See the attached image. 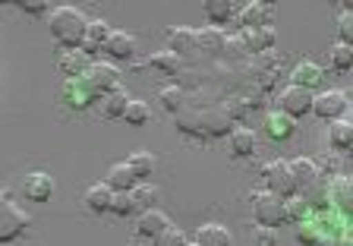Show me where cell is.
I'll return each mask as SVG.
<instances>
[{"instance_id":"cell-39","label":"cell","mask_w":353,"mask_h":246,"mask_svg":"<svg viewBox=\"0 0 353 246\" xmlns=\"http://www.w3.org/2000/svg\"><path fill=\"white\" fill-rule=\"evenodd\" d=\"M110 212H114V215H130L132 212V196L130 193H114V199H110Z\"/></svg>"},{"instance_id":"cell-15","label":"cell","mask_w":353,"mask_h":246,"mask_svg":"<svg viewBox=\"0 0 353 246\" xmlns=\"http://www.w3.org/2000/svg\"><path fill=\"white\" fill-rule=\"evenodd\" d=\"M164 227H170V218L164 215V212H158V209L142 212V215H139V224H136V231H139L142 237H158Z\"/></svg>"},{"instance_id":"cell-16","label":"cell","mask_w":353,"mask_h":246,"mask_svg":"<svg viewBox=\"0 0 353 246\" xmlns=\"http://www.w3.org/2000/svg\"><path fill=\"white\" fill-rule=\"evenodd\" d=\"M287 164H290V177H294L296 189H306V187L316 183V174H319L316 161H309V158H296V161H287Z\"/></svg>"},{"instance_id":"cell-19","label":"cell","mask_w":353,"mask_h":246,"mask_svg":"<svg viewBox=\"0 0 353 246\" xmlns=\"http://www.w3.org/2000/svg\"><path fill=\"white\" fill-rule=\"evenodd\" d=\"M265 130H268V136L272 139H290L296 130L294 117H287V114H268V120H265Z\"/></svg>"},{"instance_id":"cell-3","label":"cell","mask_w":353,"mask_h":246,"mask_svg":"<svg viewBox=\"0 0 353 246\" xmlns=\"http://www.w3.org/2000/svg\"><path fill=\"white\" fill-rule=\"evenodd\" d=\"M26 227H29V215H26L10 196H0V243L16 240Z\"/></svg>"},{"instance_id":"cell-37","label":"cell","mask_w":353,"mask_h":246,"mask_svg":"<svg viewBox=\"0 0 353 246\" xmlns=\"http://www.w3.org/2000/svg\"><path fill=\"white\" fill-rule=\"evenodd\" d=\"M284 215L290 218V221H303V215H306V202L294 199V196H287V199H284Z\"/></svg>"},{"instance_id":"cell-25","label":"cell","mask_w":353,"mask_h":246,"mask_svg":"<svg viewBox=\"0 0 353 246\" xmlns=\"http://www.w3.org/2000/svg\"><path fill=\"white\" fill-rule=\"evenodd\" d=\"M130 196H132V212H148L154 205V199H158V189H152V187H132L130 189Z\"/></svg>"},{"instance_id":"cell-44","label":"cell","mask_w":353,"mask_h":246,"mask_svg":"<svg viewBox=\"0 0 353 246\" xmlns=\"http://www.w3.org/2000/svg\"><path fill=\"white\" fill-rule=\"evenodd\" d=\"M300 240H303V243H316V231H309V227L303 231V227H300Z\"/></svg>"},{"instance_id":"cell-26","label":"cell","mask_w":353,"mask_h":246,"mask_svg":"<svg viewBox=\"0 0 353 246\" xmlns=\"http://www.w3.org/2000/svg\"><path fill=\"white\" fill-rule=\"evenodd\" d=\"M85 54L82 51H66L63 57H60V70H63L66 76H70V79H76V73H82V70H85Z\"/></svg>"},{"instance_id":"cell-9","label":"cell","mask_w":353,"mask_h":246,"mask_svg":"<svg viewBox=\"0 0 353 246\" xmlns=\"http://www.w3.org/2000/svg\"><path fill=\"white\" fill-rule=\"evenodd\" d=\"M22 193H26V199H32V202H48L54 196V180L48 177V174L35 171L22 180Z\"/></svg>"},{"instance_id":"cell-10","label":"cell","mask_w":353,"mask_h":246,"mask_svg":"<svg viewBox=\"0 0 353 246\" xmlns=\"http://www.w3.org/2000/svg\"><path fill=\"white\" fill-rule=\"evenodd\" d=\"M274 23V10L268 3H246L240 13L243 29H268Z\"/></svg>"},{"instance_id":"cell-21","label":"cell","mask_w":353,"mask_h":246,"mask_svg":"<svg viewBox=\"0 0 353 246\" xmlns=\"http://www.w3.org/2000/svg\"><path fill=\"white\" fill-rule=\"evenodd\" d=\"M294 85H300V89H309V85H316L319 79H322V70L316 67V63H309V60H303V63H296L294 67Z\"/></svg>"},{"instance_id":"cell-20","label":"cell","mask_w":353,"mask_h":246,"mask_svg":"<svg viewBox=\"0 0 353 246\" xmlns=\"http://www.w3.org/2000/svg\"><path fill=\"white\" fill-rule=\"evenodd\" d=\"M230 152H234L236 158L252 155V152H256V136H252V130L236 127L234 133H230Z\"/></svg>"},{"instance_id":"cell-22","label":"cell","mask_w":353,"mask_h":246,"mask_svg":"<svg viewBox=\"0 0 353 246\" xmlns=\"http://www.w3.org/2000/svg\"><path fill=\"white\" fill-rule=\"evenodd\" d=\"M101 105H104V117L117 120V117H123L126 105H130V95H126V92H120V89H114L110 95L101 98Z\"/></svg>"},{"instance_id":"cell-24","label":"cell","mask_w":353,"mask_h":246,"mask_svg":"<svg viewBox=\"0 0 353 246\" xmlns=\"http://www.w3.org/2000/svg\"><path fill=\"white\" fill-rule=\"evenodd\" d=\"M328 139H331V145H334L338 152H347L353 145V123H347V120H338V123L331 127Z\"/></svg>"},{"instance_id":"cell-34","label":"cell","mask_w":353,"mask_h":246,"mask_svg":"<svg viewBox=\"0 0 353 246\" xmlns=\"http://www.w3.org/2000/svg\"><path fill=\"white\" fill-rule=\"evenodd\" d=\"M176 127L183 130V133H190V136H202V114L199 111H183L180 114V120H176Z\"/></svg>"},{"instance_id":"cell-17","label":"cell","mask_w":353,"mask_h":246,"mask_svg":"<svg viewBox=\"0 0 353 246\" xmlns=\"http://www.w3.org/2000/svg\"><path fill=\"white\" fill-rule=\"evenodd\" d=\"M104 183H108L110 189H114V193H130L132 187H136V174L130 171V164H114V167H110L108 171V180H104Z\"/></svg>"},{"instance_id":"cell-32","label":"cell","mask_w":353,"mask_h":246,"mask_svg":"<svg viewBox=\"0 0 353 246\" xmlns=\"http://www.w3.org/2000/svg\"><path fill=\"white\" fill-rule=\"evenodd\" d=\"M331 196H334V202H338V209H350V177H344L341 174L334 183H331Z\"/></svg>"},{"instance_id":"cell-43","label":"cell","mask_w":353,"mask_h":246,"mask_svg":"<svg viewBox=\"0 0 353 246\" xmlns=\"http://www.w3.org/2000/svg\"><path fill=\"white\" fill-rule=\"evenodd\" d=\"M22 10H26V13H44V10H48V3H44V0H32V3H19Z\"/></svg>"},{"instance_id":"cell-28","label":"cell","mask_w":353,"mask_h":246,"mask_svg":"<svg viewBox=\"0 0 353 246\" xmlns=\"http://www.w3.org/2000/svg\"><path fill=\"white\" fill-rule=\"evenodd\" d=\"M130 171L136 174V180H145L148 174H152V167H154V158L148 155V152H136V155H130Z\"/></svg>"},{"instance_id":"cell-12","label":"cell","mask_w":353,"mask_h":246,"mask_svg":"<svg viewBox=\"0 0 353 246\" xmlns=\"http://www.w3.org/2000/svg\"><path fill=\"white\" fill-rule=\"evenodd\" d=\"M196 246H234V237L224 224H202L196 234Z\"/></svg>"},{"instance_id":"cell-23","label":"cell","mask_w":353,"mask_h":246,"mask_svg":"<svg viewBox=\"0 0 353 246\" xmlns=\"http://www.w3.org/2000/svg\"><path fill=\"white\" fill-rule=\"evenodd\" d=\"M228 123H230V117L224 111H205L202 114V133H208V136H224L228 133Z\"/></svg>"},{"instance_id":"cell-18","label":"cell","mask_w":353,"mask_h":246,"mask_svg":"<svg viewBox=\"0 0 353 246\" xmlns=\"http://www.w3.org/2000/svg\"><path fill=\"white\" fill-rule=\"evenodd\" d=\"M110 199H114V189L108 187V183H95V187L85 189V205L92 212H110Z\"/></svg>"},{"instance_id":"cell-35","label":"cell","mask_w":353,"mask_h":246,"mask_svg":"<svg viewBox=\"0 0 353 246\" xmlns=\"http://www.w3.org/2000/svg\"><path fill=\"white\" fill-rule=\"evenodd\" d=\"M154 246H186V234L180 227H164L158 237H154Z\"/></svg>"},{"instance_id":"cell-36","label":"cell","mask_w":353,"mask_h":246,"mask_svg":"<svg viewBox=\"0 0 353 246\" xmlns=\"http://www.w3.org/2000/svg\"><path fill=\"white\" fill-rule=\"evenodd\" d=\"M66 95H70V98H66L70 105H76V107H85V105H88V95H92V92H88V85L79 79V82H76V85H73V82L66 85Z\"/></svg>"},{"instance_id":"cell-11","label":"cell","mask_w":353,"mask_h":246,"mask_svg":"<svg viewBox=\"0 0 353 246\" xmlns=\"http://www.w3.org/2000/svg\"><path fill=\"white\" fill-rule=\"evenodd\" d=\"M108 38H110V25L104 23V19H92L85 29V38H82V54L101 51V48L108 45Z\"/></svg>"},{"instance_id":"cell-6","label":"cell","mask_w":353,"mask_h":246,"mask_svg":"<svg viewBox=\"0 0 353 246\" xmlns=\"http://www.w3.org/2000/svg\"><path fill=\"white\" fill-rule=\"evenodd\" d=\"M309 111L322 120H341L347 111V95L341 89H328L322 95H312V107Z\"/></svg>"},{"instance_id":"cell-27","label":"cell","mask_w":353,"mask_h":246,"mask_svg":"<svg viewBox=\"0 0 353 246\" xmlns=\"http://www.w3.org/2000/svg\"><path fill=\"white\" fill-rule=\"evenodd\" d=\"M196 45H202L205 51H221V48H224V32H221L218 25L196 32Z\"/></svg>"},{"instance_id":"cell-7","label":"cell","mask_w":353,"mask_h":246,"mask_svg":"<svg viewBox=\"0 0 353 246\" xmlns=\"http://www.w3.org/2000/svg\"><path fill=\"white\" fill-rule=\"evenodd\" d=\"M312 107V92L300 89V85H290V89L281 92V114L287 117H303Z\"/></svg>"},{"instance_id":"cell-29","label":"cell","mask_w":353,"mask_h":246,"mask_svg":"<svg viewBox=\"0 0 353 246\" xmlns=\"http://www.w3.org/2000/svg\"><path fill=\"white\" fill-rule=\"evenodd\" d=\"M154 70H161V73H180V57H176L174 51H158L152 54V60H148Z\"/></svg>"},{"instance_id":"cell-45","label":"cell","mask_w":353,"mask_h":246,"mask_svg":"<svg viewBox=\"0 0 353 246\" xmlns=\"http://www.w3.org/2000/svg\"><path fill=\"white\" fill-rule=\"evenodd\" d=\"M186 246H190V243H186Z\"/></svg>"},{"instance_id":"cell-2","label":"cell","mask_w":353,"mask_h":246,"mask_svg":"<svg viewBox=\"0 0 353 246\" xmlns=\"http://www.w3.org/2000/svg\"><path fill=\"white\" fill-rule=\"evenodd\" d=\"M252 212H256V221L262 224V227H278V224L287 221L284 199H281V196H274V193H268V189L252 193Z\"/></svg>"},{"instance_id":"cell-5","label":"cell","mask_w":353,"mask_h":246,"mask_svg":"<svg viewBox=\"0 0 353 246\" xmlns=\"http://www.w3.org/2000/svg\"><path fill=\"white\" fill-rule=\"evenodd\" d=\"M82 82L88 85V92L92 95H110V92L117 89V82H120V73L117 67H110V63H95V67H88V73L82 76Z\"/></svg>"},{"instance_id":"cell-8","label":"cell","mask_w":353,"mask_h":246,"mask_svg":"<svg viewBox=\"0 0 353 246\" xmlns=\"http://www.w3.org/2000/svg\"><path fill=\"white\" fill-rule=\"evenodd\" d=\"M240 45L243 51L250 54H265L274 48V29L268 25V29H243L240 32Z\"/></svg>"},{"instance_id":"cell-42","label":"cell","mask_w":353,"mask_h":246,"mask_svg":"<svg viewBox=\"0 0 353 246\" xmlns=\"http://www.w3.org/2000/svg\"><path fill=\"white\" fill-rule=\"evenodd\" d=\"M224 114H228V117H243V114H246V101H240V98H230L228 107H224Z\"/></svg>"},{"instance_id":"cell-38","label":"cell","mask_w":353,"mask_h":246,"mask_svg":"<svg viewBox=\"0 0 353 246\" xmlns=\"http://www.w3.org/2000/svg\"><path fill=\"white\" fill-rule=\"evenodd\" d=\"M161 107L164 111H180V107H183V92L180 89H164L161 92Z\"/></svg>"},{"instance_id":"cell-4","label":"cell","mask_w":353,"mask_h":246,"mask_svg":"<svg viewBox=\"0 0 353 246\" xmlns=\"http://www.w3.org/2000/svg\"><path fill=\"white\" fill-rule=\"evenodd\" d=\"M262 177H265V189H268V193H274V196H281V199H287V196L296 193L294 177H290V164L281 161V158H274V161L265 164Z\"/></svg>"},{"instance_id":"cell-14","label":"cell","mask_w":353,"mask_h":246,"mask_svg":"<svg viewBox=\"0 0 353 246\" xmlns=\"http://www.w3.org/2000/svg\"><path fill=\"white\" fill-rule=\"evenodd\" d=\"M104 51H108L114 60H130L132 54H136V38L126 35V32H110Z\"/></svg>"},{"instance_id":"cell-41","label":"cell","mask_w":353,"mask_h":246,"mask_svg":"<svg viewBox=\"0 0 353 246\" xmlns=\"http://www.w3.org/2000/svg\"><path fill=\"white\" fill-rule=\"evenodd\" d=\"M274 227H259L256 231V246H274Z\"/></svg>"},{"instance_id":"cell-13","label":"cell","mask_w":353,"mask_h":246,"mask_svg":"<svg viewBox=\"0 0 353 246\" xmlns=\"http://www.w3.org/2000/svg\"><path fill=\"white\" fill-rule=\"evenodd\" d=\"M196 32L192 29H183V25H180V29H170L168 32V51H174L176 57H186V54H192L196 51Z\"/></svg>"},{"instance_id":"cell-31","label":"cell","mask_w":353,"mask_h":246,"mask_svg":"<svg viewBox=\"0 0 353 246\" xmlns=\"http://www.w3.org/2000/svg\"><path fill=\"white\" fill-rule=\"evenodd\" d=\"M331 67L341 70V73H344V70H350L353 67V48L344 45V41L331 48Z\"/></svg>"},{"instance_id":"cell-1","label":"cell","mask_w":353,"mask_h":246,"mask_svg":"<svg viewBox=\"0 0 353 246\" xmlns=\"http://www.w3.org/2000/svg\"><path fill=\"white\" fill-rule=\"evenodd\" d=\"M85 29H88V19L82 16V10H76V7H57L51 13V35L57 38L63 48H70V51L82 48Z\"/></svg>"},{"instance_id":"cell-30","label":"cell","mask_w":353,"mask_h":246,"mask_svg":"<svg viewBox=\"0 0 353 246\" xmlns=\"http://www.w3.org/2000/svg\"><path fill=\"white\" fill-rule=\"evenodd\" d=\"M123 117H126V123H132V127H142V123L148 120V105L145 101H139V98H130Z\"/></svg>"},{"instance_id":"cell-33","label":"cell","mask_w":353,"mask_h":246,"mask_svg":"<svg viewBox=\"0 0 353 246\" xmlns=\"http://www.w3.org/2000/svg\"><path fill=\"white\" fill-rule=\"evenodd\" d=\"M205 13H208V19H212V23H228L230 16H234V7H230L228 0H208Z\"/></svg>"},{"instance_id":"cell-40","label":"cell","mask_w":353,"mask_h":246,"mask_svg":"<svg viewBox=\"0 0 353 246\" xmlns=\"http://www.w3.org/2000/svg\"><path fill=\"white\" fill-rule=\"evenodd\" d=\"M338 32H341V41L344 45H350L353 41V13H341V19H338Z\"/></svg>"}]
</instances>
